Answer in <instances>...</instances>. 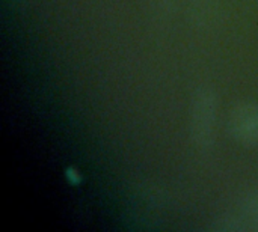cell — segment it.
I'll use <instances>...</instances> for the list:
<instances>
[{
    "label": "cell",
    "instance_id": "cell-1",
    "mask_svg": "<svg viewBox=\"0 0 258 232\" xmlns=\"http://www.w3.org/2000/svg\"><path fill=\"white\" fill-rule=\"evenodd\" d=\"M218 95L209 86H201L192 95L189 130L190 139L200 151H209L215 142Z\"/></svg>",
    "mask_w": 258,
    "mask_h": 232
},
{
    "label": "cell",
    "instance_id": "cell-2",
    "mask_svg": "<svg viewBox=\"0 0 258 232\" xmlns=\"http://www.w3.org/2000/svg\"><path fill=\"white\" fill-rule=\"evenodd\" d=\"M228 130L240 145L258 146V104H237L230 113Z\"/></svg>",
    "mask_w": 258,
    "mask_h": 232
},
{
    "label": "cell",
    "instance_id": "cell-3",
    "mask_svg": "<svg viewBox=\"0 0 258 232\" xmlns=\"http://www.w3.org/2000/svg\"><path fill=\"white\" fill-rule=\"evenodd\" d=\"M224 0H192L190 2V21L200 29H209L218 23L222 14Z\"/></svg>",
    "mask_w": 258,
    "mask_h": 232
},
{
    "label": "cell",
    "instance_id": "cell-4",
    "mask_svg": "<svg viewBox=\"0 0 258 232\" xmlns=\"http://www.w3.org/2000/svg\"><path fill=\"white\" fill-rule=\"evenodd\" d=\"M246 229L248 226L245 223V219L228 211L218 214L209 225V231L212 232H242Z\"/></svg>",
    "mask_w": 258,
    "mask_h": 232
},
{
    "label": "cell",
    "instance_id": "cell-5",
    "mask_svg": "<svg viewBox=\"0 0 258 232\" xmlns=\"http://www.w3.org/2000/svg\"><path fill=\"white\" fill-rule=\"evenodd\" d=\"M243 219L248 229L258 232V189L251 190L243 199Z\"/></svg>",
    "mask_w": 258,
    "mask_h": 232
},
{
    "label": "cell",
    "instance_id": "cell-6",
    "mask_svg": "<svg viewBox=\"0 0 258 232\" xmlns=\"http://www.w3.org/2000/svg\"><path fill=\"white\" fill-rule=\"evenodd\" d=\"M162 6H165V8H169V6H172V5H175L178 0H157Z\"/></svg>",
    "mask_w": 258,
    "mask_h": 232
}]
</instances>
